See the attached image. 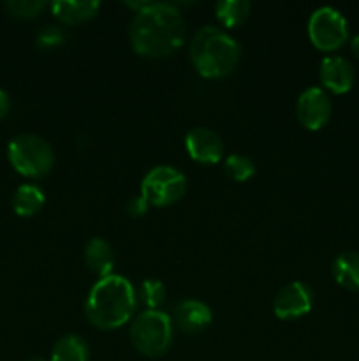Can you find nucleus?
Wrapping results in <instances>:
<instances>
[{
	"label": "nucleus",
	"mask_w": 359,
	"mask_h": 361,
	"mask_svg": "<svg viewBox=\"0 0 359 361\" xmlns=\"http://www.w3.org/2000/svg\"><path fill=\"white\" fill-rule=\"evenodd\" d=\"M187 178L175 166L151 168L141 182V196L150 207H169L185 196Z\"/></svg>",
	"instance_id": "423d86ee"
},
{
	"label": "nucleus",
	"mask_w": 359,
	"mask_h": 361,
	"mask_svg": "<svg viewBox=\"0 0 359 361\" xmlns=\"http://www.w3.org/2000/svg\"><path fill=\"white\" fill-rule=\"evenodd\" d=\"M137 303L144 307V310H160L165 302V286L157 279H146L141 282L136 291Z\"/></svg>",
	"instance_id": "6ab92c4d"
},
{
	"label": "nucleus",
	"mask_w": 359,
	"mask_h": 361,
	"mask_svg": "<svg viewBox=\"0 0 359 361\" xmlns=\"http://www.w3.org/2000/svg\"><path fill=\"white\" fill-rule=\"evenodd\" d=\"M187 154L199 164H217L224 155V143L215 130L208 127H196L185 136Z\"/></svg>",
	"instance_id": "9d476101"
},
{
	"label": "nucleus",
	"mask_w": 359,
	"mask_h": 361,
	"mask_svg": "<svg viewBox=\"0 0 359 361\" xmlns=\"http://www.w3.org/2000/svg\"><path fill=\"white\" fill-rule=\"evenodd\" d=\"M224 171L234 182H246L256 175V164L246 155L232 154L224 161Z\"/></svg>",
	"instance_id": "aec40b11"
},
{
	"label": "nucleus",
	"mask_w": 359,
	"mask_h": 361,
	"mask_svg": "<svg viewBox=\"0 0 359 361\" xmlns=\"http://www.w3.org/2000/svg\"><path fill=\"white\" fill-rule=\"evenodd\" d=\"M83 259L88 270L99 279H104L108 275H113V268H115V252L113 247L109 245L108 240L95 236V238L88 240L83 250Z\"/></svg>",
	"instance_id": "ddd939ff"
},
{
	"label": "nucleus",
	"mask_w": 359,
	"mask_h": 361,
	"mask_svg": "<svg viewBox=\"0 0 359 361\" xmlns=\"http://www.w3.org/2000/svg\"><path fill=\"white\" fill-rule=\"evenodd\" d=\"M49 361H90V349L80 335L67 334L55 342Z\"/></svg>",
	"instance_id": "f3484780"
},
{
	"label": "nucleus",
	"mask_w": 359,
	"mask_h": 361,
	"mask_svg": "<svg viewBox=\"0 0 359 361\" xmlns=\"http://www.w3.org/2000/svg\"><path fill=\"white\" fill-rule=\"evenodd\" d=\"M172 324L187 335H197L206 330L213 321L211 309L199 300H183L175 307Z\"/></svg>",
	"instance_id": "f8f14e48"
},
{
	"label": "nucleus",
	"mask_w": 359,
	"mask_h": 361,
	"mask_svg": "<svg viewBox=\"0 0 359 361\" xmlns=\"http://www.w3.org/2000/svg\"><path fill=\"white\" fill-rule=\"evenodd\" d=\"M46 7H48L46 0H7L4 4V9L11 16L20 18V20H32V18L39 16Z\"/></svg>",
	"instance_id": "412c9836"
},
{
	"label": "nucleus",
	"mask_w": 359,
	"mask_h": 361,
	"mask_svg": "<svg viewBox=\"0 0 359 361\" xmlns=\"http://www.w3.org/2000/svg\"><path fill=\"white\" fill-rule=\"evenodd\" d=\"M241 48L227 32L217 27H201L190 41V60L197 73L208 80L229 76L238 67Z\"/></svg>",
	"instance_id": "7ed1b4c3"
},
{
	"label": "nucleus",
	"mask_w": 359,
	"mask_h": 361,
	"mask_svg": "<svg viewBox=\"0 0 359 361\" xmlns=\"http://www.w3.org/2000/svg\"><path fill=\"white\" fill-rule=\"evenodd\" d=\"M308 37L320 51H334L347 42V20L334 7H319L308 20Z\"/></svg>",
	"instance_id": "0eeeda50"
},
{
	"label": "nucleus",
	"mask_w": 359,
	"mask_h": 361,
	"mask_svg": "<svg viewBox=\"0 0 359 361\" xmlns=\"http://www.w3.org/2000/svg\"><path fill=\"white\" fill-rule=\"evenodd\" d=\"M331 271L338 286L348 291H359V252L347 250V252L338 254L336 259L333 261Z\"/></svg>",
	"instance_id": "2eb2a0df"
},
{
	"label": "nucleus",
	"mask_w": 359,
	"mask_h": 361,
	"mask_svg": "<svg viewBox=\"0 0 359 361\" xmlns=\"http://www.w3.org/2000/svg\"><path fill=\"white\" fill-rule=\"evenodd\" d=\"M313 307V291L308 284L294 281L284 286L273 300V314L282 321L299 319Z\"/></svg>",
	"instance_id": "1a4fd4ad"
},
{
	"label": "nucleus",
	"mask_w": 359,
	"mask_h": 361,
	"mask_svg": "<svg viewBox=\"0 0 359 361\" xmlns=\"http://www.w3.org/2000/svg\"><path fill=\"white\" fill-rule=\"evenodd\" d=\"M333 104L326 90L310 87L301 92L296 102V116L299 123L308 130H320L331 118Z\"/></svg>",
	"instance_id": "6e6552de"
},
{
	"label": "nucleus",
	"mask_w": 359,
	"mask_h": 361,
	"mask_svg": "<svg viewBox=\"0 0 359 361\" xmlns=\"http://www.w3.org/2000/svg\"><path fill=\"white\" fill-rule=\"evenodd\" d=\"M148 208H150V204H148L146 201H144V197L139 194V196L132 197V200L127 203V214L134 219L143 217V215L148 212Z\"/></svg>",
	"instance_id": "5701e85b"
},
{
	"label": "nucleus",
	"mask_w": 359,
	"mask_h": 361,
	"mask_svg": "<svg viewBox=\"0 0 359 361\" xmlns=\"http://www.w3.org/2000/svg\"><path fill=\"white\" fill-rule=\"evenodd\" d=\"M65 39L67 34L62 27H58V25H46V27H42L41 30L37 32L35 42H37V48L53 49L62 46L63 42H65Z\"/></svg>",
	"instance_id": "4be33fe9"
},
{
	"label": "nucleus",
	"mask_w": 359,
	"mask_h": 361,
	"mask_svg": "<svg viewBox=\"0 0 359 361\" xmlns=\"http://www.w3.org/2000/svg\"><path fill=\"white\" fill-rule=\"evenodd\" d=\"M351 49H352V53H354L355 59H359V35H355V37H352V41H351Z\"/></svg>",
	"instance_id": "393cba45"
},
{
	"label": "nucleus",
	"mask_w": 359,
	"mask_h": 361,
	"mask_svg": "<svg viewBox=\"0 0 359 361\" xmlns=\"http://www.w3.org/2000/svg\"><path fill=\"white\" fill-rule=\"evenodd\" d=\"M136 289L122 275H108L92 286L84 302V316L92 326L111 331L134 319Z\"/></svg>",
	"instance_id": "f03ea898"
},
{
	"label": "nucleus",
	"mask_w": 359,
	"mask_h": 361,
	"mask_svg": "<svg viewBox=\"0 0 359 361\" xmlns=\"http://www.w3.org/2000/svg\"><path fill=\"white\" fill-rule=\"evenodd\" d=\"M130 342L139 355L158 358L172 344V319L162 310H141L130 321Z\"/></svg>",
	"instance_id": "20e7f679"
},
{
	"label": "nucleus",
	"mask_w": 359,
	"mask_h": 361,
	"mask_svg": "<svg viewBox=\"0 0 359 361\" xmlns=\"http://www.w3.org/2000/svg\"><path fill=\"white\" fill-rule=\"evenodd\" d=\"M11 166L27 178H42L55 166V152L44 137L37 134H20L7 147Z\"/></svg>",
	"instance_id": "39448f33"
},
{
	"label": "nucleus",
	"mask_w": 359,
	"mask_h": 361,
	"mask_svg": "<svg viewBox=\"0 0 359 361\" xmlns=\"http://www.w3.org/2000/svg\"><path fill=\"white\" fill-rule=\"evenodd\" d=\"M9 108H11L9 95H7L6 90H2V88H0V120L6 118V115L9 113Z\"/></svg>",
	"instance_id": "b1692460"
},
{
	"label": "nucleus",
	"mask_w": 359,
	"mask_h": 361,
	"mask_svg": "<svg viewBox=\"0 0 359 361\" xmlns=\"http://www.w3.org/2000/svg\"><path fill=\"white\" fill-rule=\"evenodd\" d=\"M319 78L324 88L333 94H347L354 85L355 73L347 59L340 55H329L320 62Z\"/></svg>",
	"instance_id": "9b49d317"
},
{
	"label": "nucleus",
	"mask_w": 359,
	"mask_h": 361,
	"mask_svg": "<svg viewBox=\"0 0 359 361\" xmlns=\"http://www.w3.org/2000/svg\"><path fill=\"white\" fill-rule=\"evenodd\" d=\"M44 192L34 183H23L13 194V210L20 217H34L44 208Z\"/></svg>",
	"instance_id": "dca6fc26"
},
{
	"label": "nucleus",
	"mask_w": 359,
	"mask_h": 361,
	"mask_svg": "<svg viewBox=\"0 0 359 361\" xmlns=\"http://www.w3.org/2000/svg\"><path fill=\"white\" fill-rule=\"evenodd\" d=\"M25 361H48V360L41 358V356H32V358H27Z\"/></svg>",
	"instance_id": "a878e982"
},
{
	"label": "nucleus",
	"mask_w": 359,
	"mask_h": 361,
	"mask_svg": "<svg viewBox=\"0 0 359 361\" xmlns=\"http://www.w3.org/2000/svg\"><path fill=\"white\" fill-rule=\"evenodd\" d=\"M49 9L63 25H80L97 16L101 4L95 0H56L49 4Z\"/></svg>",
	"instance_id": "4468645a"
},
{
	"label": "nucleus",
	"mask_w": 359,
	"mask_h": 361,
	"mask_svg": "<svg viewBox=\"0 0 359 361\" xmlns=\"http://www.w3.org/2000/svg\"><path fill=\"white\" fill-rule=\"evenodd\" d=\"M134 9L129 37L134 51L146 59H165L185 41V20L175 4L137 0L125 2Z\"/></svg>",
	"instance_id": "f257e3e1"
},
{
	"label": "nucleus",
	"mask_w": 359,
	"mask_h": 361,
	"mask_svg": "<svg viewBox=\"0 0 359 361\" xmlns=\"http://www.w3.org/2000/svg\"><path fill=\"white\" fill-rule=\"evenodd\" d=\"M252 6L246 0H220L215 6V14L222 27L236 28L245 23L250 16Z\"/></svg>",
	"instance_id": "a211bd4d"
}]
</instances>
